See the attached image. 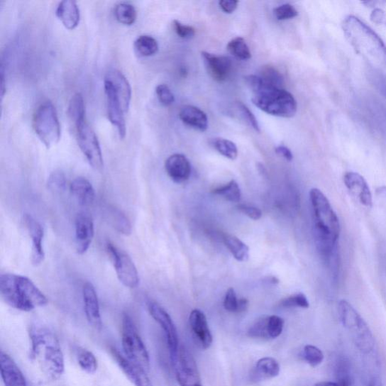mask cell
I'll return each mask as SVG.
<instances>
[{
  "mask_svg": "<svg viewBox=\"0 0 386 386\" xmlns=\"http://www.w3.org/2000/svg\"><path fill=\"white\" fill-rule=\"evenodd\" d=\"M309 197L317 249L336 280L340 268L338 241L341 232V223L329 199L320 189H311Z\"/></svg>",
  "mask_w": 386,
  "mask_h": 386,
  "instance_id": "obj_1",
  "label": "cell"
},
{
  "mask_svg": "<svg viewBox=\"0 0 386 386\" xmlns=\"http://www.w3.org/2000/svg\"><path fill=\"white\" fill-rule=\"evenodd\" d=\"M31 359L47 380L55 381L65 373V358L57 336L45 325L33 324L29 329Z\"/></svg>",
  "mask_w": 386,
  "mask_h": 386,
  "instance_id": "obj_2",
  "label": "cell"
},
{
  "mask_svg": "<svg viewBox=\"0 0 386 386\" xmlns=\"http://www.w3.org/2000/svg\"><path fill=\"white\" fill-rule=\"evenodd\" d=\"M342 27L346 39L358 55L374 66L386 67V45L376 32L354 16H347Z\"/></svg>",
  "mask_w": 386,
  "mask_h": 386,
  "instance_id": "obj_3",
  "label": "cell"
},
{
  "mask_svg": "<svg viewBox=\"0 0 386 386\" xmlns=\"http://www.w3.org/2000/svg\"><path fill=\"white\" fill-rule=\"evenodd\" d=\"M245 79L247 86L253 92V104L261 111L275 116H294L297 111V104L291 93L282 88L271 86L258 76H248Z\"/></svg>",
  "mask_w": 386,
  "mask_h": 386,
  "instance_id": "obj_4",
  "label": "cell"
},
{
  "mask_svg": "<svg viewBox=\"0 0 386 386\" xmlns=\"http://www.w3.org/2000/svg\"><path fill=\"white\" fill-rule=\"evenodd\" d=\"M0 294L9 307L22 311H31L48 303L40 290L28 277L21 275L2 274Z\"/></svg>",
  "mask_w": 386,
  "mask_h": 386,
  "instance_id": "obj_5",
  "label": "cell"
},
{
  "mask_svg": "<svg viewBox=\"0 0 386 386\" xmlns=\"http://www.w3.org/2000/svg\"><path fill=\"white\" fill-rule=\"evenodd\" d=\"M338 312L343 327L361 353L370 355L375 348V339L368 324L357 310L346 300L340 301Z\"/></svg>",
  "mask_w": 386,
  "mask_h": 386,
  "instance_id": "obj_6",
  "label": "cell"
},
{
  "mask_svg": "<svg viewBox=\"0 0 386 386\" xmlns=\"http://www.w3.org/2000/svg\"><path fill=\"white\" fill-rule=\"evenodd\" d=\"M33 128L46 148L50 149L58 143L62 129L55 107L52 102L47 101L42 103L35 111Z\"/></svg>",
  "mask_w": 386,
  "mask_h": 386,
  "instance_id": "obj_7",
  "label": "cell"
},
{
  "mask_svg": "<svg viewBox=\"0 0 386 386\" xmlns=\"http://www.w3.org/2000/svg\"><path fill=\"white\" fill-rule=\"evenodd\" d=\"M122 345L124 355L148 372L150 356L138 333L136 325L128 314H124L122 323Z\"/></svg>",
  "mask_w": 386,
  "mask_h": 386,
  "instance_id": "obj_8",
  "label": "cell"
},
{
  "mask_svg": "<svg viewBox=\"0 0 386 386\" xmlns=\"http://www.w3.org/2000/svg\"><path fill=\"white\" fill-rule=\"evenodd\" d=\"M75 128L82 152L94 170L101 172L104 167L103 155L94 131L87 123V118L77 123Z\"/></svg>",
  "mask_w": 386,
  "mask_h": 386,
  "instance_id": "obj_9",
  "label": "cell"
},
{
  "mask_svg": "<svg viewBox=\"0 0 386 386\" xmlns=\"http://www.w3.org/2000/svg\"><path fill=\"white\" fill-rule=\"evenodd\" d=\"M172 363L180 386H203L197 362L185 348H179Z\"/></svg>",
  "mask_w": 386,
  "mask_h": 386,
  "instance_id": "obj_10",
  "label": "cell"
},
{
  "mask_svg": "<svg viewBox=\"0 0 386 386\" xmlns=\"http://www.w3.org/2000/svg\"><path fill=\"white\" fill-rule=\"evenodd\" d=\"M106 250L113 260L119 282L126 287L136 288L140 280L134 262L127 253L118 250L111 243H107Z\"/></svg>",
  "mask_w": 386,
  "mask_h": 386,
  "instance_id": "obj_11",
  "label": "cell"
},
{
  "mask_svg": "<svg viewBox=\"0 0 386 386\" xmlns=\"http://www.w3.org/2000/svg\"><path fill=\"white\" fill-rule=\"evenodd\" d=\"M149 311L153 319L160 325L164 331L171 360L177 355L179 350L178 334L175 324L169 314L155 302H150Z\"/></svg>",
  "mask_w": 386,
  "mask_h": 386,
  "instance_id": "obj_12",
  "label": "cell"
},
{
  "mask_svg": "<svg viewBox=\"0 0 386 386\" xmlns=\"http://www.w3.org/2000/svg\"><path fill=\"white\" fill-rule=\"evenodd\" d=\"M111 353L118 367L132 384L136 386H153L146 370L133 363L116 348L111 349Z\"/></svg>",
  "mask_w": 386,
  "mask_h": 386,
  "instance_id": "obj_13",
  "label": "cell"
},
{
  "mask_svg": "<svg viewBox=\"0 0 386 386\" xmlns=\"http://www.w3.org/2000/svg\"><path fill=\"white\" fill-rule=\"evenodd\" d=\"M343 182L347 189L363 206L370 209L373 206L371 190L363 176L354 172L344 175Z\"/></svg>",
  "mask_w": 386,
  "mask_h": 386,
  "instance_id": "obj_14",
  "label": "cell"
},
{
  "mask_svg": "<svg viewBox=\"0 0 386 386\" xmlns=\"http://www.w3.org/2000/svg\"><path fill=\"white\" fill-rule=\"evenodd\" d=\"M104 89L113 92L122 100L126 110L128 111L131 100V88L126 77L116 69L106 72L104 77Z\"/></svg>",
  "mask_w": 386,
  "mask_h": 386,
  "instance_id": "obj_15",
  "label": "cell"
},
{
  "mask_svg": "<svg viewBox=\"0 0 386 386\" xmlns=\"http://www.w3.org/2000/svg\"><path fill=\"white\" fill-rule=\"evenodd\" d=\"M23 220L32 239L31 262L35 267H38L45 259L43 244L44 238L43 228L33 216L28 214L23 216Z\"/></svg>",
  "mask_w": 386,
  "mask_h": 386,
  "instance_id": "obj_16",
  "label": "cell"
},
{
  "mask_svg": "<svg viewBox=\"0 0 386 386\" xmlns=\"http://www.w3.org/2000/svg\"><path fill=\"white\" fill-rule=\"evenodd\" d=\"M82 297L84 313H86L88 322L92 325V327L100 330L102 328V319L99 300L92 283L87 282L84 285Z\"/></svg>",
  "mask_w": 386,
  "mask_h": 386,
  "instance_id": "obj_17",
  "label": "cell"
},
{
  "mask_svg": "<svg viewBox=\"0 0 386 386\" xmlns=\"http://www.w3.org/2000/svg\"><path fill=\"white\" fill-rule=\"evenodd\" d=\"M94 235V223L87 214L80 213L75 221V243L79 255H84L92 243Z\"/></svg>",
  "mask_w": 386,
  "mask_h": 386,
  "instance_id": "obj_18",
  "label": "cell"
},
{
  "mask_svg": "<svg viewBox=\"0 0 386 386\" xmlns=\"http://www.w3.org/2000/svg\"><path fill=\"white\" fill-rule=\"evenodd\" d=\"M202 57L208 74L214 80L222 82L231 75L232 62L228 57L206 52H202Z\"/></svg>",
  "mask_w": 386,
  "mask_h": 386,
  "instance_id": "obj_19",
  "label": "cell"
},
{
  "mask_svg": "<svg viewBox=\"0 0 386 386\" xmlns=\"http://www.w3.org/2000/svg\"><path fill=\"white\" fill-rule=\"evenodd\" d=\"M189 325L195 339L203 349L209 348L213 343V336L204 314L199 309L192 310L189 316Z\"/></svg>",
  "mask_w": 386,
  "mask_h": 386,
  "instance_id": "obj_20",
  "label": "cell"
},
{
  "mask_svg": "<svg viewBox=\"0 0 386 386\" xmlns=\"http://www.w3.org/2000/svg\"><path fill=\"white\" fill-rule=\"evenodd\" d=\"M0 368L4 386H28L26 379L15 360L4 351L0 353Z\"/></svg>",
  "mask_w": 386,
  "mask_h": 386,
  "instance_id": "obj_21",
  "label": "cell"
},
{
  "mask_svg": "<svg viewBox=\"0 0 386 386\" xmlns=\"http://www.w3.org/2000/svg\"><path fill=\"white\" fill-rule=\"evenodd\" d=\"M165 166L169 177L177 184L185 182L190 177V162L182 154H174L168 157Z\"/></svg>",
  "mask_w": 386,
  "mask_h": 386,
  "instance_id": "obj_22",
  "label": "cell"
},
{
  "mask_svg": "<svg viewBox=\"0 0 386 386\" xmlns=\"http://www.w3.org/2000/svg\"><path fill=\"white\" fill-rule=\"evenodd\" d=\"M179 117L182 122L196 130L205 131L209 128V118L201 109L187 105L180 109Z\"/></svg>",
  "mask_w": 386,
  "mask_h": 386,
  "instance_id": "obj_23",
  "label": "cell"
},
{
  "mask_svg": "<svg viewBox=\"0 0 386 386\" xmlns=\"http://www.w3.org/2000/svg\"><path fill=\"white\" fill-rule=\"evenodd\" d=\"M56 15L68 30L75 29L80 21L79 6L77 2L72 0H64L60 2L56 9Z\"/></svg>",
  "mask_w": 386,
  "mask_h": 386,
  "instance_id": "obj_24",
  "label": "cell"
},
{
  "mask_svg": "<svg viewBox=\"0 0 386 386\" xmlns=\"http://www.w3.org/2000/svg\"><path fill=\"white\" fill-rule=\"evenodd\" d=\"M70 192L82 206H89L95 199V192L89 181L84 177H77L70 184Z\"/></svg>",
  "mask_w": 386,
  "mask_h": 386,
  "instance_id": "obj_25",
  "label": "cell"
},
{
  "mask_svg": "<svg viewBox=\"0 0 386 386\" xmlns=\"http://www.w3.org/2000/svg\"><path fill=\"white\" fill-rule=\"evenodd\" d=\"M280 365L275 358L265 357L260 358L252 373V379L261 381L275 378L280 375Z\"/></svg>",
  "mask_w": 386,
  "mask_h": 386,
  "instance_id": "obj_26",
  "label": "cell"
},
{
  "mask_svg": "<svg viewBox=\"0 0 386 386\" xmlns=\"http://www.w3.org/2000/svg\"><path fill=\"white\" fill-rule=\"evenodd\" d=\"M336 382L343 386H353V373L351 363L345 357L338 358L334 368Z\"/></svg>",
  "mask_w": 386,
  "mask_h": 386,
  "instance_id": "obj_27",
  "label": "cell"
},
{
  "mask_svg": "<svg viewBox=\"0 0 386 386\" xmlns=\"http://www.w3.org/2000/svg\"><path fill=\"white\" fill-rule=\"evenodd\" d=\"M224 241V244L236 260L240 262H246L248 260L249 248L243 241L232 235H226Z\"/></svg>",
  "mask_w": 386,
  "mask_h": 386,
  "instance_id": "obj_28",
  "label": "cell"
},
{
  "mask_svg": "<svg viewBox=\"0 0 386 386\" xmlns=\"http://www.w3.org/2000/svg\"><path fill=\"white\" fill-rule=\"evenodd\" d=\"M106 215L109 222L119 233L125 236L131 235V224L128 217L122 211L116 208H109Z\"/></svg>",
  "mask_w": 386,
  "mask_h": 386,
  "instance_id": "obj_29",
  "label": "cell"
},
{
  "mask_svg": "<svg viewBox=\"0 0 386 386\" xmlns=\"http://www.w3.org/2000/svg\"><path fill=\"white\" fill-rule=\"evenodd\" d=\"M68 115L75 126L87 118L86 107H84L83 96L80 93H77L72 96L68 106Z\"/></svg>",
  "mask_w": 386,
  "mask_h": 386,
  "instance_id": "obj_30",
  "label": "cell"
},
{
  "mask_svg": "<svg viewBox=\"0 0 386 386\" xmlns=\"http://www.w3.org/2000/svg\"><path fill=\"white\" fill-rule=\"evenodd\" d=\"M137 53L142 57H150L159 50V44L153 36L142 35L135 42Z\"/></svg>",
  "mask_w": 386,
  "mask_h": 386,
  "instance_id": "obj_31",
  "label": "cell"
},
{
  "mask_svg": "<svg viewBox=\"0 0 386 386\" xmlns=\"http://www.w3.org/2000/svg\"><path fill=\"white\" fill-rule=\"evenodd\" d=\"M117 21L124 26H132L137 19V11L134 6L128 3H121L114 9Z\"/></svg>",
  "mask_w": 386,
  "mask_h": 386,
  "instance_id": "obj_32",
  "label": "cell"
},
{
  "mask_svg": "<svg viewBox=\"0 0 386 386\" xmlns=\"http://www.w3.org/2000/svg\"><path fill=\"white\" fill-rule=\"evenodd\" d=\"M77 357L81 369L89 374H94L98 370V360L94 355L87 348H78Z\"/></svg>",
  "mask_w": 386,
  "mask_h": 386,
  "instance_id": "obj_33",
  "label": "cell"
},
{
  "mask_svg": "<svg viewBox=\"0 0 386 386\" xmlns=\"http://www.w3.org/2000/svg\"><path fill=\"white\" fill-rule=\"evenodd\" d=\"M214 148L226 157L227 159L234 160L238 156L236 145L231 140L224 138H215L212 141Z\"/></svg>",
  "mask_w": 386,
  "mask_h": 386,
  "instance_id": "obj_34",
  "label": "cell"
},
{
  "mask_svg": "<svg viewBox=\"0 0 386 386\" xmlns=\"http://www.w3.org/2000/svg\"><path fill=\"white\" fill-rule=\"evenodd\" d=\"M227 50L234 57L241 60H248L251 57L250 48L243 38H236L227 45Z\"/></svg>",
  "mask_w": 386,
  "mask_h": 386,
  "instance_id": "obj_35",
  "label": "cell"
},
{
  "mask_svg": "<svg viewBox=\"0 0 386 386\" xmlns=\"http://www.w3.org/2000/svg\"><path fill=\"white\" fill-rule=\"evenodd\" d=\"M213 193L232 202H238L241 197L239 186L235 180H231L228 184L214 189Z\"/></svg>",
  "mask_w": 386,
  "mask_h": 386,
  "instance_id": "obj_36",
  "label": "cell"
},
{
  "mask_svg": "<svg viewBox=\"0 0 386 386\" xmlns=\"http://www.w3.org/2000/svg\"><path fill=\"white\" fill-rule=\"evenodd\" d=\"M268 316H263L258 319L256 322L250 326L248 334L252 338L258 339L269 340L268 333Z\"/></svg>",
  "mask_w": 386,
  "mask_h": 386,
  "instance_id": "obj_37",
  "label": "cell"
},
{
  "mask_svg": "<svg viewBox=\"0 0 386 386\" xmlns=\"http://www.w3.org/2000/svg\"><path fill=\"white\" fill-rule=\"evenodd\" d=\"M260 77L265 82L271 84V86L277 88H282L284 83V77L281 72L270 66L264 67L262 69Z\"/></svg>",
  "mask_w": 386,
  "mask_h": 386,
  "instance_id": "obj_38",
  "label": "cell"
},
{
  "mask_svg": "<svg viewBox=\"0 0 386 386\" xmlns=\"http://www.w3.org/2000/svg\"><path fill=\"white\" fill-rule=\"evenodd\" d=\"M66 186V177L62 171H55L48 178L47 187L53 192L60 193L64 192Z\"/></svg>",
  "mask_w": 386,
  "mask_h": 386,
  "instance_id": "obj_39",
  "label": "cell"
},
{
  "mask_svg": "<svg viewBox=\"0 0 386 386\" xmlns=\"http://www.w3.org/2000/svg\"><path fill=\"white\" fill-rule=\"evenodd\" d=\"M304 358L310 366L316 368L322 363L324 354L318 347L307 345L304 349Z\"/></svg>",
  "mask_w": 386,
  "mask_h": 386,
  "instance_id": "obj_40",
  "label": "cell"
},
{
  "mask_svg": "<svg viewBox=\"0 0 386 386\" xmlns=\"http://www.w3.org/2000/svg\"><path fill=\"white\" fill-rule=\"evenodd\" d=\"M281 307L285 308H303L308 309L309 303L307 297L302 293H299L287 298L284 299L281 302Z\"/></svg>",
  "mask_w": 386,
  "mask_h": 386,
  "instance_id": "obj_41",
  "label": "cell"
},
{
  "mask_svg": "<svg viewBox=\"0 0 386 386\" xmlns=\"http://www.w3.org/2000/svg\"><path fill=\"white\" fill-rule=\"evenodd\" d=\"M285 321L277 316H268V333L270 339H275L279 337L283 331Z\"/></svg>",
  "mask_w": 386,
  "mask_h": 386,
  "instance_id": "obj_42",
  "label": "cell"
},
{
  "mask_svg": "<svg viewBox=\"0 0 386 386\" xmlns=\"http://www.w3.org/2000/svg\"><path fill=\"white\" fill-rule=\"evenodd\" d=\"M274 15L277 20L285 21L296 18L298 11L294 6L287 4L275 8Z\"/></svg>",
  "mask_w": 386,
  "mask_h": 386,
  "instance_id": "obj_43",
  "label": "cell"
},
{
  "mask_svg": "<svg viewBox=\"0 0 386 386\" xmlns=\"http://www.w3.org/2000/svg\"><path fill=\"white\" fill-rule=\"evenodd\" d=\"M157 98L160 102L165 106H171L174 104L175 95L166 84H161L155 89Z\"/></svg>",
  "mask_w": 386,
  "mask_h": 386,
  "instance_id": "obj_44",
  "label": "cell"
},
{
  "mask_svg": "<svg viewBox=\"0 0 386 386\" xmlns=\"http://www.w3.org/2000/svg\"><path fill=\"white\" fill-rule=\"evenodd\" d=\"M237 108L241 117L246 120V122L256 131L260 132V128L258 120L255 115L249 110L248 107L243 103H237Z\"/></svg>",
  "mask_w": 386,
  "mask_h": 386,
  "instance_id": "obj_45",
  "label": "cell"
},
{
  "mask_svg": "<svg viewBox=\"0 0 386 386\" xmlns=\"http://www.w3.org/2000/svg\"><path fill=\"white\" fill-rule=\"evenodd\" d=\"M173 26L175 33L180 38L189 40L192 38L196 34L194 28L189 26H185V24L181 23L177 20L173 21Z\"/></svg>",
  "mask_w": 386,
  "mask_h": 386,
  "instance_id": "obj_46",
  "label": "cell"
},
{
  "mask_svg": "<svg viewBox=\"0 0 386 386\" xmlns=\"http://www.w3.org/2000/svg\"><path fill=\"white\" fill-rule=\"evenodd\" d=\"M238 301L235 290L233 288H228L224 300L225 309L228 311L236 312Z\"/></svg>",
  "mask_w": 386,
  "mask_h": 386,
  "instance_id": "obj_47",
  "label": "cell"
},
{
  "mask_svg": "<svg viewBox=\"0 0 386 386\" xmlns=\"http://www.w3.org/2000/svg\"><path fill=\"white\" fill-rule=\"evenodd\" d=\"M238 209L250 217L252 220L258 221L261 219L262 211L256 207L243 204L238 205Z\"/></svg>",
  "mask_w": 386,
  "mask_h": 386,
  "instance_id": "obj_48",
  "label": "cell"
},
{
  "mask_svg": "<svg viewBox=\"0 0 386 386\" xmlns=\"http://www.w3.org/2000/svg\"><path fill=\"white\" fill-rule=\"evenodd\" d=\"M370 18L371 21L375 23L377 26H386V14L382 9L378 8L373 9Z\"/></svg>",
  "mask_w": 386,
  "mask_h": 386,
  "instance_id": "obj_49",
  "label": "cell"
},
{
  "mask_svg": "<svg viewBox=\"0 0 386 386\" xmlns=\"http://www.w3.org/2000/svg\"><path fill=\"white\" fill-rule=\"evenodd\" d=\"M238 4L237 0H221L219 6L225 13L231 14L237 9Z\"/></svg>",
  "mask_w": 386,
  "mask_h": 386,
  "instance_id": "obj_50",
  "label": "cell"
},
{
  "mask_svg": "<svg viewBox=\"0 0 386 386\" xmlns=\"http://www.w3.org/2000/svg\"><path fill=\"white\" fill-rule=\"evenodd\" d=\"M275 152L277 155L282 156L287 161L291 162L294 158L292 151L285 146L277 147Z\"/></svg>",
  "mask_w": 386,
  "mask_h": 386,
  "instance_id": "obj_51",
  "label": "cell"
},
{
  "mask_svg": "<svg viewBox=\"0 0 386 386\" xmlns=\"http://www.w3.org/2000/svg\"><path fill=\"white\" fill-rule=\"evenodd\" d=\"M375 79L377 88L386 99V77L377 76Z\"/></svg>",
  "mask_w": 386,
  "mask_h": 386,
  "instance_id": "obj_52",
  "label": "cell"
},
{
  "mask_svg": "<svg viewBox=\"0 0 386 386\" xmlns=\"http://www.w3.org/2000/svg\"><path fill=\"white\" fill-rule=\"evenodd\" d=\"M248 300L246 298L239 299L238 301L237 313L244 312L248 309Z\"/></svg>",
  "mask_w": 386,
  "mask_h": 386,
  "instance_id": "obj_53",
  "label": "cell"
},
{
  "mask_svg": "<svg viewBox=\"0 0 386 386\" xmlns=\"http://www.w3.org/2000/svg\"><path fill=\"white\" fill-rule=\"evenodd\" d=\"M366 386H383L381 379L378 376H372L368 380Z\"/></svg>",
  "mask_w": 386,
  "mask_h": 386,
  "instance_id": "obj_54",
  "label": "cell"
},
{
  "mask_svg": "<svg viewBox=\"0 0 386 386\" xmlns=\"http://www.w3.org/2000/svg\"><path fill=\"white\" fill-rule=\"evenodd\" d=\"M314 386H343L336 382H321Z\"/></svg>",
  "mask_w": 386,
  "mask_h": 386,
  "instance_id": "obj_55",
  "label": "cell"
}]
</instances>
